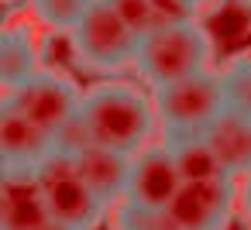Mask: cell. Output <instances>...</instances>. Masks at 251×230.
<instances>
[{
	"instance_id": "1",
	"label": "cell",
	"mask_w": 251,
	"mask_h": 230,
	"mask_svg": "<svg viewBox=\"0 0 251 230\" xmlns=\"http://www.w3.org/2000/svg\"><path fill=\"white\" fill-rule=\"evenodd\" d=\"M83 117L97 144L124 155L145 151L158 120L155 103H148V96L131 83H97L93 90H86Z\"/></svg>"
},
{
	"instance_id": "2",
	"label": "cell",
	"mask_w": 251,
	"mask_h": 230,
	"mask_svg": "<svg viewBox=\"0 0 251 230\" xmlns=\"http://www.w3.org/2000/svg\"><path fill=\"white\" fill-rule=\"evenodd\" d=\"M210 59H213L210 31L200 21H186V24L155 28V31L141 35L134 69L151 90H158V86H169V83L206 72Z\"/></svg>"
},
{
	"instance_id": "3",
	"label": "cell",
	"mask_w": 251,
	"mask_h": 230,
	"mask_svg": "<svg viewBox=\"0 0 251 230\" xmlns=\"http://www.w3.org/2000/svg\"><path fill=\"white\" fill-rule=\"evenodd\" d=\"M224 110L227 103H224L220 72H210V69L155 90V114H158L165 138L203 134Z\"/></svg>"
},
{
	"instance_id": "4",
	"label": "cell",
	"mask_w": 251,
	"mask_h": 230,
	"mask_svg": "<svg viewBox=\"0 0 251 230\" xmlns=\"http://www.w3.org/2000/svg\"><path fill=\"white\" fill-rule=\"evenodd\" d=\"M69 35L76 59L97 72H117L124 66H134L141 45V35L110 7V0H93Z\"/></svg>"
},
{
	"instance_id": "5",
	"label": "cell",
	"mask_w": 251,
	"mask_h": 230,
	"mask_svg": "<svg viewBox=\"0 0 251 230\" xmlns=\"http://www.w3.org/2000/svg\"><path fill=\"white\" fill-rule=\"evenodd\" d=\"M35 175H38L42 192H45L52 220L66 223V227H76V230H93L103 220L107 203L93 192V185L86 182V175L79 172V161L73 155L52 151L35 168Z\"/></svg>"
},
{
	"instance_id": "6",
	"label": "cell",
	"mask_w": 251,
	"mask_h": 230,
	"mask_svg": "<svg viewBox=\"0 0 251 230\" xmlns=\"http://www.w3.org/2000/svg\"><path fill=\"white\" fill-rule=\"evenodd\" d=\"M4 103L18 107L25 117H31L35 124H42L45 131L55 134L62 124H69L83 110V93L69 76L42 69L31 79H25L21 86L4 90Z\"/></svg>"
},
{
	"instance_id": "7",
	"label": "cell",
	"mask_w": 251,
	"mask_h": 230,
	"mask_svg": "<svg viewBox=\"0 0 251 230\" xmlns=\"http://www.w3.org/2000/svg\"><path fill=\"white\" fill-rule=\"evenodd\" d=\"M237 206V179H203V182H182L179 196L169 206V216L176 230H227Z\"/></svg>"
},
{
	"instance_id": "8",
	"label": "cell",
	"mask_w": 251,
	"mask_h": 230,
	"mask_svg": "<svg viewBox=\"0 0 251 230\" xmlns=\"http://www.w3.org/2000/svg\"><path fill=\"white\" fill-rule=\"evenodd\" d=\"M179 189H182V172L169 144H148L131 158V182L124 196L127 203L148 209H169Z\"/></svg>"
},
{
	"instance_id": "9",
	"label": "cell",
	"mask_w": 251,
	"mask_h": 230,
	"mask_svg": "<svg viewBox=\"0 0 251 230\" xmlns=\"http://www.w3.org/2000/svg\"><path fill=\"white\" fill-rule=\"evenodd\" d=\"M52 220L35 168H4L0 175V230H42Z\"/></svg>"
},
{
	"instance_id": "10",
	"label": "cell",
	"mask_w": 251,
	"mask_h": 230,
	"mask_svg": "<svg viewBox=\"0 0 251 230\" xmlns=\"http://www.w3.org/2000/svg\"><path fill=\"white\" fill-rule=\"evenodd\" d=\"M55 151V134L25 117L18 107H0V155L4 168H38Z\"/></svg>"
},
{
	"instance_id": "11",
	"label": "cell",
	"mask_w": 251,
	"mask_h": 230,
	"mask_svg": "<svg viewBox=\"0 0 251 230\" xmlns=\"http://www.w3.org/2000/svg\"><path fill=\"white\" fill-rule=\"evenodd\" d=\"M131 158L134 155H124V151H114V148H103V144H90L76 161H79V172L86 175V182L93 185V192L110 206V203L127 196Z\"/></svg>"
},
{
	"instance_id": "12",
	"label": "cell",
	"mask_w": 251,
	"mask_h": 230,
	"mask_svg": "<svg viewBox=\"0 0 251 230\" xmlns=\"http://www.w3.org/2000/svg\"><path fill=\"white\" fill-rule=\"evenodd\" d=\"M203 138L210 141V148L217 151L220 165L241 179L251 172V117L237 114V110H224L206 131Z\"/></svg>"
},
{
	"instance_id": "13",
	"label": "cell",
	"mask_w": 251,
	"mask_h": 230,
	"mask_svg": "<svg viewBox=\"0 0 251 230\" xmlns=\"http://www.w3.org/2000/svg\"><path fill=\"white\" fill-rule=\"evenodd\" d=\"M38 69V42L28 28H7L0 35V83L4 90L21 86L25 79H31Z\"/></svg>"
},
{
	"instance_id": "14",
	"label": "cell",
	"mask_w": 251,
	"mask_h": 230,
	"mask_svg": "<svg viewBox=\"0 0 251 230\" xmlns=\"http://www.w3.org/2000/svg\"><path fill=\"white\" fill-rule=\"evenodd\" d=\"M165 144L172 148L176 155V165L182 172V182H203V179H220V175H230L217 151L210 148V141L203 134H186V138H165Z\"/></svg>"
},
{
	"instance_id": "15",
	"label": "cell",
	"mask_w": 251,
	"mask_h": 230,
	"mask_svg": "<svg viewBox=\"0 0 251 230\" xmlns=\"http://www.w3.org/2000/svg\"><path fill=\"white\" fill-rule=\"evenodd\" d=\"M220 86H224L227 110H237V114L251 117V55L230 59L220 69Z\"/></svg>"
},
{
	"instance_id": "16",
	"label": "cell",
	"mask_w": 251,
	"mask_h": 230,
	"mask_svg": "<svg viewBox=\"0 0 251 230\" xmlns=\"http://www.w3.org/2000/svg\"><path fill=\"white\" fill-rule=\"evenodd\" d=\"M35 18L45 24V28H55V31H73L83 14L90 11L93 0H28Z\"/></svg>"
},
{
	"instance_id": "17",
	"label": "cell",
	"mask_w": 251,
	"mask_h": 230,
	"mask_svg": "<svg viewBox=\"0 0 251 230\" xmlns=\"http://www.w3.org/2000/svg\"><path fill=\"white\" fill-rule=\"evenodd\" d=\"M117 230H176L169 209H148V206H134L124 199V206L117 209Z\"/></svg>"
},
{
	"instance_id": "18",
	"label": "cell",
	"mask_w": 251,
	"mask_h": 230,
	"mask_svg": "<svg viewBox=\"0 0 251 230\" xmlns=\"http://www.w3.org/2000/svg\"><path fill=\"white\" fill-rule=\"evenodd\" d=\"M206 0H151L155 11V28H172V24H186L196 21Z\"/></svg>"
},
{
	"instance_id": "19",
	"label": "cell",
	"mask_w": 251,
	"mask_h": 230,
	"mask_svg": "<svg viewBox=\"0 0 251 230\" xmlns=\"http://www.w3.org/2000/svg\"><path fill=\"white\" fill-rule=\"evenodd\" d=\"M90 144H97V141H93V134H90V124H86L83 110H79L69 124H62V127L55 131V151H62V155L79 158Z\"/></svg>"
},
{
	"instance_id": "20",
	"label": "cell",
	"mask_w": 251,
	"mask_h": 230,
	"mask_svg": "<svg viewBox=\"0 0 251 230\" xmlns=\"http://www.w3.org/2000/svg\"><path fill=\"white\" fill-rule=\"evenodd\" d=\"M110 7L138 31V35H148L155 31V11H151V0H110Z\"/></svg>"
},
{
	"instance_id": "21",
	"label": "cell",
	"mask_w": 251,
	"mask_h": 230,
	"mask_svg": "<svg viewBox=\"0 0 251 230\" xmlns=\"http://www.w3.org/2000/svg\"><path fill=\"white\" fill-rule=\"evenodd\" d=\"M237 206H241V213H244V220L251 223V172L237 179Z\"/></svg>"
},
{
	"instance_id": "22",
	"label": "cell",
	"mask_w": 251,
	"mask_h": 230,
	"mask_svg": "<svg viewBox=\"0 0 251 230\" xmlns=\"http://www.w3.org/2000/svg\"><path fill=\"white\" fill-rule=\"evenodd\" d=\"M42 230H76V227H66V223H59V220H49Z\"/></svg>"
}]
</instances>
